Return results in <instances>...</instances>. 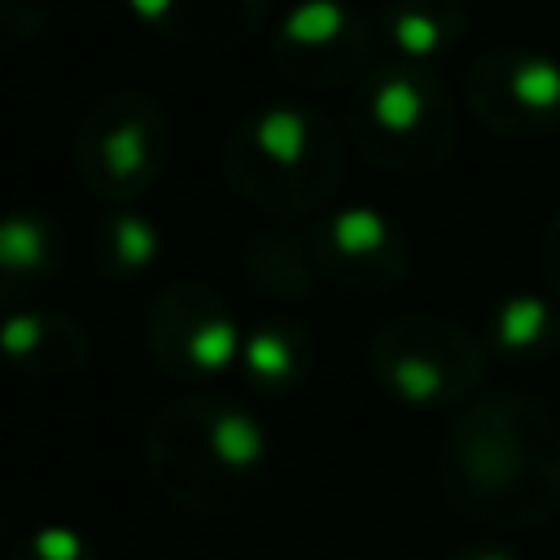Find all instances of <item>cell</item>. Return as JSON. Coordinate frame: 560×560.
Segmentation results:
<instances>
[{
    "instance_id": "7402d4cb",
    "label": "cell",
    "mask_w": 560,
    "mask_h": 560,
    "mask_svg": "<svg viewBox=\"0 0 560 560\" xmlns=\"http://www.w3.org/2000/svg\"><path fill=\"white\" fill-rule=\"evenodd\" d=\"M442 560H521V556L499 538H477V542H464V547L446 551Z\"/></svg>"
},
{
    "instance_id": "7a4b0ae2",
    "label": "cell",
    "mask_w": 560,
    "mask_h": 560,
    "mask_svg": "<svg viewBox=\"0 0 560 560\" xmlns=\"http://www.w3.org/2000/svg\"><path fill=\"white\" fill-rule=\"evenodd\" d=\"M140 459L171 508L206 521L245 516L267 490L262 420L214 394L162 402L144 424Z\"/></svg>"
},
{
    "instance_id": "d6986e66",
    "label": "cell",
    "mask_w": 560,
    "mask_h": 560,
    "mask_svg": "<svg viewBox=\"0 0 560 560\" xmlns=\"http://www.w3.org/2000/svg\"><path fill=\"white\" fill-rule=\"evenodd\" d=\"M9 560H96V547L83 529L66 521H44L9 547Z\"/></svg>"
},
{
    "instance_id": "2e32d148",
    "label": "cell",
    "mask_w": 560,
    "mask_h": 560,
    "mask_svg": "<svg viewBox=\"0 0 560 560\" xmlns=\"http://www.w3.org/2000/svg\"><path fill=\"white\" fill-rule=\"evenodd\" d=\"M241 271L249 289L276 298V302H306L319 284L311 245L293 228H262L241 249Z\"/></svg>"
},
{
    "instance_id": "4fadbf2b",
    "label": "cell",
    "mask_w": 560,
    "mask_h": 560,
    "mask_svg": "<svg viewBox=\"0 0 560 560\" xmlns=\"http://www.w3.org/2000/svg\"><path fill=\"white\" fill-rule=\"evenodd\" d=\"M66 267V228L44 210L0 214V306H31Z\"/></svg>"
},
{
    "instance_id": "ffe728a7",
    "label": "cell",
    "mask_w": 560,
    "mask_h": 560,
    "mask_svg": "<svg viewBox=\"0 0 560 560\" xmlns=\"http://www.w3.org/2000/svg\"><path fill=\"white\" fill-rule=\"evenodd\" d=\"M48 18H52V0H0V52L39 39Z\"/></svg>"
},
{
    "instance_id": "6da1fadb",
    "label": "cell",
    "mask_w": 560,
    "mask_h": 560,
    "mask_svg": "<svg viewBox=\"0 0 560 560\" xmlns=\"http://www.w3.org/2000/svg\"><path fill=\"white\" fill-rule=\"evenodd\" d=\"M442 499L486 529H538L560 512V420L534 398L464 402L438 442Z\"/></svg>"
},
{
    "instance_id": "9c48e42d",
    "label": "cell",
    "mask_w": 560,
    "mask_h": 560,
    "mask_svg": "<svg viewBox=\"0 0 560 560\" xmlns=\"http://www.w3.org/2000/svg\"><path fill=\"white\" fill-rule=\"evenodd\" d=\"M376 61V26L346 0H302L271 26V66L302 92L354 83Z\"/></svg>"
},
{
    "instance_id": "e0dca14e",
    "label": "cell",
    "mask_w": 560,
    "mask_h": 560,
    "mask_svg": "<svg viewBox=\"0 0 560 560\" xmlns=\"http://www.w3.org/2000/svg\"><path fill=\"white\" fill-rule=\"evenodd\" d=\"M486 346H490V359H508L516 368L542 363L560 346V319H556V311H551L547 298H538V293H512V298H503L490 311Z\"/></svg>"
},
{
    "instance_id": "52a82bcc",
    "label": "cell",
    "mask_w": 560,
    "mask_h": 560,
    "mask_svg": "<svg viewBox=\"0 0 560 560\" xmlns=\"http://www.w3.org/2000/svg\"><path fill=\"white\" fill-rule=\"evenodd\" d=\"M144 350L166 381L192 385L236 363L241 328L210 284L171 280L144 306Z\"/></svg>"
},
{
    "instance_id": "8fae6325",
    "label": "cell",
    "mask_w": 560,
    "mask_h": 560,
    "mask_svg": "<svg viewBox=\"0 0 560 560\" xmlns=\"http://www.w3.org/2000/svg\"><path fill=\"white\" fill-rule=\"evenodd\" d=\"M0 359L26 381H70L88 368L92 337L57 306H13L0 324Z\"/></svg>"
},
{
    "instance_id": "277c9868",
    "label": "cell",
    "mask_w": 560,
    "mask_h": 560,
    "mask_svg": "<svg viewBox=\"0 0 560 560\" xmlns=\"http://www.w3.org/2000/svg\"><path fill=\"white\" fill-rule=\"evenodd\" d=\"M346 131L368 166L402 179H424L455 153L459 118L433 66L385 52L354 79Z\"/></svg>"
},
{
    "instance_id": "3957f363",
    "label": "cell",
    "mask_w": 560,
    "mask_h": 560,
    "mask_svg": "<svg viewBox=\"0 0 560 560\" xmlns=\"http://www.w3.org/2000/svg\"><path fill=\"white\" fill-rule=\"evenodd\" d=\"M341 171L346 149L337 127L298 101L249 109L223 140L228 188L280 223L315 214L341 188Z\"/></svg>"
},
{
    "instance_id": "ba28073f",
    "label": "cell",
    "mask_w": 560,
    "mask_h": 560,
    "mask_svg": "<svg viewBox=\"0 0 560 560\" xmlns=\"http://www.w3.org/2000/svg\"><path fill=\"white\" fill-rule=\"evenodd\" d=\"M468 114L499 140H542L560 131V61L525 44H499L464 70Z\"/></svg>"
},
{
    "instance_id": "ac0fdd59",
    "label": "cell",
    "mask_w": 560,
    "mask_h": 560,
    "mask_svg": "<svg viewBox=\"0 0 560 560\" xmlns=\"http://www.w3.org/2000/svg\"><path fill=\"white\" fill-rule=\"evenodd\" d=\"M162 254V232L149 214L114 206L92 223V267L105 280H136L144 276Z\"/></svg>"
},
{
    "instance_id": "30bf717a",
    "label": "cell",
    "mask_w": 560,
    "mask_h": 560,
    "mask_svg": "<svg viewBox=\"0 0 560 560\" xmlns=\"http://www.w3.org/2000/svg\"><path fill=\"white\" fill-rule=\"evenodd\" d=\"M306 245L319 280L350 298H381L411 271L402 228L376 206H337L306 228Z\"/></svg>"
},
{
    "instance_id": "44dd1931",
    "label": "cell",
    "mask_w": 560,
    "mask_h": 560,
    "mask_svg": "<svg viewBox=\"0 0 560 560\" xmlns=\"http://www.w3.org/2000/svg\"><path fill=\"white\" fill-rule=\"evenodd\" d=\"M538 267H542L547 289L560 298V210L547 219V228H542V236H538Z\"/></svg>"
},
{
    "instance_id": "5b68a950",
    "label": "cell",
    "mask_w": 560,
    "mask_h": 560,
    "mask_svg": "<svg viewBox=\"0 0 560 560\" xmlns=\"http://www.w3.org/2000/svg\"><path fill=\"white\" fill-rule=\"evenodd\" d=\"M368 376L402 407H464L486 381L490 346L451 315L407 311L385 319L368 341Z\"/></svg>"
},
{
    "instance_id": "8992f818",
    "label": "cell",
    "mask_w": 560,
    "mask_h": 560,
    "mask_svg": "<svg viewBox=\"0 0 560 560\" xmlns=\"http://www.w3.org/2000/svg\"><path fill=\"white\" fill-rule=\"evenodd\" d=\"M70 153L74 175L92 197L131 206L162 179L171 162V118L158 96L140 88H114L79 118Z\"/></svg>"
},
{
    "instance_id": "5bb4252c",
    "label": "cell",
    "mask_w": 560,
    "mask_h": 560,
    "mask_svg": "<svg viewBox=\"0 0 560 560\" xmlns=\"http://www.w3.org/2000/svg\"><path fill=\"white\" fill-rule=\"evenodd\" d=\"M376 44L402 61H438L455 52L468 35L464 0H389L376 13Z\"/></svg>"
},
{
    "instance_id": "7c38bea8",
    "label": "cell",
    "mask_w": 560,
    "mask_h": 560,
    "mask_svg": "<svg viewBox=\"0 0 560 560\" xmlns=\"http://www.w3.org/2000/svg\"><path fill=\"white\" fill-rule=\"evenodd\" d=\"M131 18L184 48L245 44L267 26L271 0H122Z\"/></svg>"
},
{
    "instance_id": "9a60e30c",
    "label": "cell",
    "mask_w": 560,
    "mask_h": 560,
    "mask_svg": "<svg viewBox=\"0 0 560 560\" xmlns=\"http://www.w3.org/2000/svg\"><path fill=\"white\" fill-rule=\"evenodd\" d=\"M241 376L258 398H284L293 394L311 368H315V341L311 328L298 319H262L241 337Z\"/></svg>"
}]
</instances>
